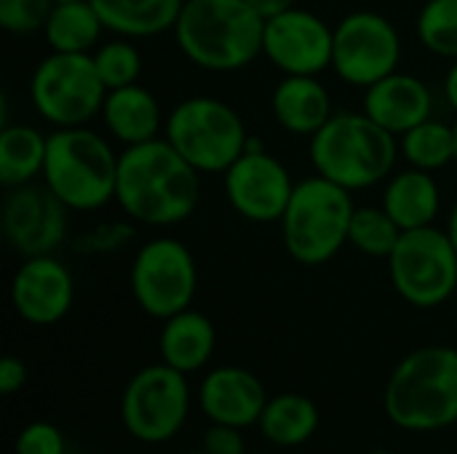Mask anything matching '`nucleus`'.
<instances>
[{"instance_id":"1","label":"nucleus","mask_w":457,"mask_h":454,"mask_svg":"<svg viewBox=\"0 0 457 454\" xmlns=\"http://www.w3.org/2000/svg\"><path fill=\"white\" fill-rule=\"evenodd\" d=\"M201 201V174L166 136L123 147L118 158L115 203L145 227H174L193 217Z\"/></svg>"},{"instance_id":"2","label":"nucleus","mask_w":457,"mask_h":454,"mask_svg":"<svg viewBox=\"0 0 457 454\" xmlns=\"http://www.w3.org/2000/svg\"><path fill=\"white\" fill-rule=\"evenodd\" d=\"M265 19L246 0H185L174 24L182 56L206 72H238L262 56Z\"/></svg>"},{"instance_id":"3","label":"nucleus","mask_w":457,"mask_h":454,"mask_svg":"<svg viewBox=\"0 0 457 454\" xmlns=\"http://www.w3.org/2000/svg\"><path fill=\"white\" fill-rule=\"evenodd\" d=\"M308 158L313 174L359 193L383 185L402 155L399 136L361 110H343L308 139Z\"/></svg>"},{"instance_id":"4","label":"nucleus","mask_w":457,"mask_h":454,"mask_svg":"<svg viewBox=\"0 0 457 454\" xmlns=\"http://www.w3.org/2000/svg\"><path fill=\"white\" fill-rule=\"evenodd\" d=\"M388 420L410 433L445 431L457 423V351L426 345L404 356L386 383Z\"/></svg>"},{"instance_id":"5","label":"nucleus","mask_w":457,"mask_h":454,"mask_svg":"<svg viewBox=\"0 0 457 454\" xmlns=\"http://www.w3.org/2000/svg\"><path fill=\"white\" fill-rule=\"evenodd\" d=\"M118 158L110 139L88 126L54 128L40 182L70 211H99L115 201Z\"/></svg>"},{"instance_id":"6","label":"nucleus","mask_w":457,"mask_h":454,"mask_svg":"<svg viewBox=\"0 0 457 454\" xmlns=\"http://www.w3.org/2000/svg\"><path fill=\"white\" fill-rule=\"evenodd\" d=\"M353 193L313 174L295 185L287 211L278 222L287 254L305 268L335 260L348 246Z\"/></svg>"},{"instance_id":"7","label":"nucleus","mask_w":457,"mask_h":454,"mask_svg":"<svg viewBox=\"0 0 457 454\" xmlns=\"http://www.w3.org/2000/svg\"><path fill=\"white\" fill-rule=\"evenodd\" d=\"M163 136L201 177L225 174L252 144L241 112L206 94L177 102L166 115Z\"/></svg>"},{"instance_id":"8","label":"nucleus","mask_w":457,"mask_h":454,"mask_svg":"<svg viewBox=\"0 0 457 454\" xmlns=\"http://www.w3.org/2000/svg\"><path fill=\"white\" fill-rule=\"evenodd\" d=\"M29 104L51 128L88 126L99 118L107 86L102 83L91 54L48 51L29 75Z\"/></svg>"},{"instance_id":"9","label":"nucleus","mask_w":457,"mask_h":454,"mask_svg":"<svg viewBox=\"0 0 457 454\" xmlns=\"http://www.w3.org/2000/svg\"><path fill=\"white\" fill-rule=\"evenodd\" d=\"M386 262L396 294L412 308H439L457 292V249L447 227L404 230Z\"/></svg>"},{"instance_id":"10","label":"nucleus","mask_w":457,"mask_h":454,"mask_svg":"<svg viewBox=\"0 0 457 454\" xmlns=\"http://www.w3.org/2000/svg\"><path fill=\"white\" fill-rule=\"evenodd\" d=\"M134 302L158 321H166L193 308L198 292V265L193 252L171 238L158 235L145 241L129 268Z\"/></svg>"},{"instance_id":"11","label":"nucleus","mask_w":457,"mask_h":454,"mask_svg":"<svg viewBox=\"0 0 457 454\" xmlns=\"http://www.w3.org/2000/svg\"><path fill=\"white\" fill-rule=\"evenodd\" d=\"M190 415L187 375L169 364L139 369L123 388L120 423L142 444H163L174 439Z\"/></svg>"},{"instance_id":"12","label":"nucleus","mask_w":457,"mask_h":454,"mask_svg":"<svg viewBox=\"0 0 457 454\" xmlns=\"http://www.w3.org/2000/svg\"><path fill=\"white\" fill-rule=\"evenodd\" d=\"M402 64V35L378 11H351L335 24L332 72L351 88H370Z\"/></svg>"},{"instance_id":"13","label":"nucleus","mask_w":457,"mask_h":454,"mask_svg":"<svg viewBox=\"0 0 457 454\" xmlns=\"http://www.w3.org/2000/svg\"><path fill=\"white\" fill-rule=\"evenodd\" d=\"M292 171L260 144L246 147V153L222 174V193L228 206L246 222L278 225L287 203L295 193Z\"/></svg>"},{"instance_id":"14","label":"nucleus","mask_w":457,"mask_h":454,"mask_svg":"<svg viewBox=\"0 0 457 454\" xmlns=\"http://www.w3.org/2000/svg\"><path fill=\"white\" fill-rule=\"evenodd\" d=\"M0 222L5 244L21 260L43 257L67 241L70 209L43 182H29L5 193Z\"/></svg>"},{"instance_id":"15","label":"nucleus","mask_w":457,"mask_h":454,"mask_svg":"<svg viewBox=\"0 0 457 454\" xmlns=\"http://www.w3.org/2000/svg\"><path fill=\"white\" fill-rule=\"evenodd\" d=\"M332 45L335 27L308 8L295 5L265 19L262 56L281 75H321L332 70Z\"/></svg>"},{"instance_id":"16","label":"nucleus","mask_w":457,"mask_h":454,"mask_svg":"<svg viewBox=\"0 0 457 454\" xmlns=\"http://www.w3.org/2000/svg\"><path fill=\"white\" fill-rule=\"evenodd\" d=\"M75 302V278L56 254L27 257L11 278V305L32 326L59 324Z\"/></svg>"},{"instance_id":"17","label":"nucleus","mask_w":457,"mask_h":454,"mask_svg":"<svg viewBox=\"0 0 457 454\" xmlns=\"http://www.w3.org/2000/svg\"><path fill=\"white\" fill-rule=\"evenodd\" d=\"M268 399L260 377L244 367H217L198 388V407L209 423L236 425L241 431L260 423Z\"/></svg>"},{"instance_id":"18","label":"nucleus","mask_w":457,"mask_h":454,"mask_svg":"<svg viewBox=\"0 0 457 454\" xmlns=\"http://www.w3.org/2000/svg\"><path fill=\"white\" fill-rule=\"evenodd\" d=\"M361 112L394 136H402L418 123L434 118V91L423 78L396 70L364 88Z\"/></svg>"},{"instance_id":"19","label":"nucleus","mask_w":457,"mask_h":454,"mask_svg":"<svg viewBox=\"0 0 457 454\" xmlns=\"http://www.w3.org/2000/svg\"><path fill=\"white\" fill-rule=\"evenodd\" d=\"M99 118L104 123L107 136L120 142L123 147L153 142L163 136L166 126V115L161 110L158 96L142 83L107 91Z\"/></svg>"},{"instance_id":"20","label":"nucleus","mask_w":457,"mask_h":454,"mask_svg":"<svg viewBox=\"0 0 457 454\" xmlns=\"http://www.w3.org/2000/svg\"><path fill=\"white\" fill-rule=\"evenodd\" d=\"M270 112L287 134L311 139L335 115V104L321 75H284L273 86Z\"/></svg>"},{"instance_id":"21","label":"nucleus","mask_w":457,"mask_h":454,"mask_svg":"<svg viewBox=\"0 0 457 454\" xmlns=\"http://www.w3.org/2000/svg\"><path fill=\"white\" fill-rule=\"evenodd\" d=\"M380 206L402 230L431 227L442 214V187L431 171L404 166L383 182Z\"/></svg>"},{"instance_id":"22","label":"nucleus","mask_w":457,"mask_h":454,"mask_svg":"<svg viewBox=\"0 0 457 454\" xmlns=\"http://www.w3.org/2000/svg\"><path fill=\"white\" fill-rule=\"evenodd\" d=\"M217 348V329L209 316L187 308L163 321L158 337L161 361L174 367L182 375L201 372Z\"/></svg>"},{"instance_id":"23","label":"nucleus","mask_w":457,"mask_h":454,"mask_svg":"<svg viewBox=\"0 0 457 454\" xmlns=\"http://www.w3.org/2000/svg\"><path fill=\"white\" fill-rule=\"evenodd\" d=\"M112 35L131 40L158 37L171 32L185 0H91Z\"/></svg>"},{"instance_id":"24","label":"nucleus","mask_w":457,"mask_h":454,"mask_svg":"<svg viewBox=\"0 0 457 454\" xmlns=\"http://www.w3.org/2000/svg\"><path fill=\"white\" fill-rule=\"evenodd\" d=\"M107 27L91 0L54 3L46 24L43 40L48 51L59 54H91L104 37Z\"/></svg>"},{"instance_id":"25","label":"nucleus","mask_w":457,"mask_h":454,"mask_svg":"<svg viewBox=\"0 0 457 454\" xmlns=\"http://www.w3.org/2000/svg\"><path fill=\"white\" fill-rule=\"evenodd\" d=\"M321 415L313 399L303 393H278L270 396L262 417H260V433L278 450H295L308 444L319 431Z\"/></svg>"},{"instance_id":"26","label":"nucleus","mask_w":457,"mask_h":454,"mask_svg":"<svg viewBox=\"0 0 457 454\" xmlns=\"http://www.w3.org/2000/svg\"><path fill=\"white\" fill-rule=\"evenodd\" d=\"M48 153V134L29 123H3L0 128V185L5 190L40 182Z\"/></svg>"},{"instance_id":"27","label":"nucleus","mask_w":457,"mask_h":454,"mask_svg":"<svg viewBox=\"0 0 457 454\" xmlns=\"http://www.w3.org/2000/svg\"><path fill=\"white\" fill-rule=\"evenodd\" d=\"M399 155L407 166L423 171H442L455 166V123L428 118L399 136Z\"/></svg>"},{"instance_id":"28","label":"nucleus","mask_w":457,"mask_h":454,"mask_svg":"<svg viewBox=\"0 0 457 454\" xmlns=\"http://www.w3.org/2000/svg\"><path fill=\"white\" fill-rule=\"evenodd\" d=\"M402 227L383 206H356L348 230V246L372 260H388L402 238Z\"/></svg>"},{"instance_id":"29","label":"nucleus","mask_w":457,"mask_h":454,"mask_svg":"<svg viewBox=\"0 0 457 454\" xmlns=\"http://www.w3.org/2000/svg\"><path fill=\"white\" fill-rule=\"evenodd\" d=\"M415 35L428 54L457 59V0H426L415 19Z\"/></svg>"},{"instance_id":"30","label":"nucleus","mask_w":457,"mask_h":454,"mask_svg":"<svg viewBox=\"0 0 457 454\" xmlns=\"http://www.w3.org/2000/svg\"><path fill=\"white\" fill-rule=\"evenodd\" d=\"M91 59H94L96 72H99L102 83L107 86V91L139 83V75L145 67V59H142V51L137 48V40L123 37V35H112V37L102 40L91 51Z\"/></svg>"},{"instance_id":"31","label":"nucleus","mask_w":457,"mask_h":454,"mask_svg":"<svg viewBox=\"0 0 457 454\" xmlns=\"http://www.w3.org/2000/svg\"><path fill=\"white\" fill-rule=\"evenodd\" d=\"M54 0H0V27L11 35L43 32Z\"/></svg>"},{"instance_id":"32","label":"nucleus","mask_w":457,"mask_h":454,"mask_svg":"<svg viewBox=\"0 0 457 454\" xmlns=\"http://www.w3.org/2000/svg\"><path fill=\"white\" fill-rule=\"evenodd\" d=\"M16 454H67V442L64 433L51 425V423H29L27 428H21V433L16 436L13 444Z\"/></svg>"},{"instance_id":"33","label":"nucleus","mask_w":457,"mask_h":454,"mask_svg":"<svg viewBox=\"0 0 457 454\" xmlns=\"http://www.w3.org/2000/svg\"><path fill=\"white\" fill-rule=\"evenodd\" d=\"M129 238H131L129 225L110 222V225L94 227L88 235H80V241L75 246H78V252H118Z\"/></svg>"},{"instance_id":"34","label":"nucleus","mask_w":457,"mask_h":454,"mask_svg":"<svg viewBox=\"0 0 457 454\" xmlns=\"http://www.w3.org/2000/svg\"><path fill=\"white\" fill-rule=\"evenodd\" d=\"M201 450H206L209 454H246V442L241 428L212 423L204 433Z\"/></svg>"},{"instance_id":"35","label":"nucleus","mask_w":457,"mask_h":454,"mask_svg":"<svg viewBox=\"0 0 457 454\" xmlns=\"http://www.w3.org/2000/svg\"><path fill=\"white\" fill-rule=\"evenodd\" d=\"M27 385V364L19 356H5L0 361V393L13 396Z\"/></svg>"},{"instance_id":"36","label":"nucleus","mask_w":457,"mask_h":454,"mask_svg":"<svg viewBox=\"0 0 457 454\" xmlns=\"http://www.w3.org/2000/svg\"><path fill=\"white\" fill-rule=\"evenodd\" d=\"M262 19H273V16H278V13H284V11H289V8H295L297 5V0H246Z\"/></svg>"},{"instance_id":"37","label":"nucleus","mask_w":457,"mask_h":454,"mask_svg":"<svg viewBox=\"0 0 457 454\" xmlns=\"http://www.w3.org/2000/svg\"><path fill=\"white\" fill-rule=\"evenodd\" d=\"M445 99H447L450 110L457 115V59L450 62V70L445 75Z\"/></svg>"},{"instance_id":"38","label":"nucleus","mask_w":457,"mask_h":454,"mask_svg":"<svg viewBox=\"0 0 457 454\" xmlns=\"http://www.w3.org/2000/svg\"><path fill=\"white\" fill-rule=\"evenodd\" d=\"M447 233H450V238H453V244H455L457 249V201L453 203L450 217H447Z\"/></svg>"},{"instance_id":"39","label":"nucleus","mask_w":457,"mask_h":454,"mask_svg":"<svg viewBox=\"0 0 457 454\" xmlns=\"http://www.w3.org/2000/svg\"><path fill=\"white\" fill-rule=\"evenodd\" d=\"M455 169H457V120H455Z\"/></svg>"},{"instance_id":"40","label":"nucleus","mask_w":457,"mask_h":454,"mask_svg":"<svg viewBox=\"0 0 457 454\" xmlns=\"http://www.w3.org/2000/svg\"><path fill=\"white\" fill-rule=\"evenodd\" d=\"M185 454H209L206 450H193V452H185Z\"/></svg>"},{"instance_id":"41","label":"nucleus","mask_w":457,"mask_h":454,"mask_svg":"<svg viewBox=\"0 0 457 454\" xmlns=\"http://www.w3.org/2000/svg\"><path fill=\"white\" fill-rule=\"evenodd\" d=\"M372 454H394V452H388V450H378V452H372Z\"/></svg>"},{"instance_id":"42","label":"nucleus","mask_w":457,"mask_h":454,"mask_svg":"<svg viewBox=\"0 0 457 454\" xmlns=\"http://www.w3.org/2000/svg\"><path fill=\"white\" fill-rule=\"evenodd\" d=\"M54 3H70V0H54Z\"/></svg>"},{"instance_id":"43","label":"nucleus","mask_w":457,"mask_h":454,"mask_svg":"<svg viewBox=\"0 0 457 454\" xmlns=\"http://www.w3.org/2000/svg\"><path fill=\"white\" fill-rule=\"evenodd\" d=\"M257 454H268V452H257Z\"/></svg>"}]
</instances>
